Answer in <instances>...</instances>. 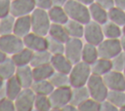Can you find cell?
I'll use <instances>...</instances> for the list:
<instances>
[{
  "label": "cell",
  "instance_id": "17",
  "mask_svg": "<svg viewBox=\"0 0 125 111\" xmlns=\"http://www.w3.org/2000/svg\"><path fill=\"white\" fill-rule=\"evenodd\" d=\"M89 11H90V16L91 19L100 23L104 24L108 20V14L107 10L99 5L96 2H93L92 4L89 5Z\"/></svg>",
  "mask_w": 125,
  "mask_h": 111
},
{
  "label": "cell",
  "instance_id": "33",
  "mask_svg": "<svg viewBox=\"0 0 125 111\" xmlns=\"http://www.w3.org/2000/svg\"><path fill=\"white\" fill-rule=\"evenodd\" d=\"M16 18L13 15H9L7 17L1 18L0 19V35L11 34L14 31Z\"/></svg>",
  "mask_w": 125,
  "mask_h": 111
},
{
  "label": "cell",
  "instance_id": "53",
  "mask_svg": "<svg viewBox=\"0 0 125 111\" xmlns=\"http://www.w3.org/2000/svg\"><path fill=\"white\" fill-rule=\"evenodd\" d=\"M120 111H125V105H123V106L120 108Z\"/></svg>",
  "mask_w": 125,
  "mask_h": 111
},
{
  "label": "cell",
  "instance_id": "8",
  "mask_svg": "<svg viewBox=\"0 0 125 111\" xmlns=\"http://www.w3.org/2000/svg\"><path fill=\"white\" fill-rule=\"evenodd\" d=\"M83 38L87 43L94 44V45L98 46L104 39L102 24H100L92 19L89 22H87L86 24H84Z\"/></svg>",
  "mask_w": 125,
  "mask_h": 111
},
{
  "label": "cell",
  "instance_id": "25",
  "mask_svg": "<svg viewBox=\"0 0 125 111\" xmlns=\"http://www.w3.org/2000/svg\"><path fill=\"white\" fill-rule=\"evenodd\" d=\"M31 89L37 95H50V93L54 91L55 87L50 82V80H38L34 81Z\"/></svg>",
  "mask_w": 125,
  "mask_h": 111
},
{
  "label": "cell",
  "instance_id": "51",
  "mask_svg": "<svg viewBox=\"0 0 125 111\" xmlns=\"http://www.w3.org/2000/svg\"><path fill=\"white\" fill-rule=\"evenodd\" d=\"M4 84H5V81H4V80H3V79L0 77V87H1L2 85H4Z\"/></svg>",
  "mask_w": 125,
  "mask_h": 111
},
{
  "label": "cell",
  "instance_id": "9",
  "mask_svg": "<svg viewBox=\"0 0 125 111\" xmlns=\"http://www.w3.org/2000/svg\"><path fill=\"white\" fill-rule=\"evenodd\" d=\"M83 46H84V43L82 42L81 38L70 37L64 43V56L73 64L81 61Z\"/></svg>",
  "mask_w": 125,
  "mask_h": 111
},
{
  "label": "cell",
  "instance_id": "28",
  "mask_svg": "<svg viewBox=\"0 0 125 111\" xmlns=\"http://www.w3.org/2000/svg\"><path fill=\"white\" fill-rule=\"evenodd\" d=\"M64 27L69 35V37L73 38H83L84 36V24L74 20V19H68V21L64 24Z\"/></svg>",
  "mask_w": 125,
  "mask_h": 111
},
{
  "label": "cell",
  "instance_id": "23",
  "mask_svg": "<svg viewBox=\"0 0 125 111\" xmlns=\"http://www.w3.org/2000/svg\"><path fill=\"white\" fill-rule=\"evenodd\" d=\"M99 58V53H98V46L90 43H85L82 50V56L81 60L92 64Z\"/></svg>",
  "mask_w": 125,
  "mask_h": 111
},
{
  "label": "cell",
  "instance_id": "32",
  "mask_svg": "<svg viewBox=\"0 0 125 111\" xmlns=\"http://www.w3.org/2000/svg\"><path fill=\"white\" fill-rule=\"evenodd\" d=\"M49 80H50V82L54 85L55 88L70 86L69 74H66V73H62V72L55 71L54 74L50 77Z\"/></svg>",
  "mask_w": 125,
  "mask_h": 111
},
{
  "label": "cell",
  "instance_id": "2",
  "mask_svg": "<svg viewBox=\"0 0 125 111\" xmlns=\"http://www.w3.org/2000/svg\"><path fill=\"white\" fill-rule=\"evenodd\" d=\"M91 75H92L91 64L83 60L73 64L72 69L69 73L70 86L72 88L86 86Z\"/></svg>",
  "mask_w": 125,
  "mask_h": 111
},
{
  "label": "cell",
  "instance_id": "18",
  "mask_svg": "<svg viewBox=\"0 0 125 111\" xmlns=\"http://www.w3.org/2000/svg\"><path fill=\"white\" fill-rule=\"evenodd\" d=\"M48 14H49L50 19L53 23H59V24H63L64 25L69 19L63 6L53 5L48 10Z\"/></svg>",
  "mask_w": 125,
  "mask_h": 111
},
{
  "label": "cell",
  "instance_id": "50",
  "mask_svg": "<svg viewBox=\"0 0 125 111\" xmlns=\"http://www.w3.org/2000/svg\"><path fill=\"white\" fill-rule=\"evenodd\" d=\"M76 1H78V2H81V3H83V4H85V5H90V4H92L93 2H95V0H76Z\"/></svg>",
  "mask_w": 125,
  "mask_h": 111
},
{
  "label": "cell",
  "instance_id": "22",
  "mask_svg": "<svg viewBox=\"0 0 125 111\" xmlns=\"http://www.w3.org/2000/svg\"><path fill=\"white\" fill-rule=\"evenodd\" d=\"M17 67L18 66L16 65L12 57H7L4 61L0 63V77L4 81H7L11 77L15 76Z\"/></svg>",
  "mask_w": 125,
  "mask_h": 111
},
{
  "label": "cell",
  "instance_id": "21",
  "mask_svg": "<svg viewBox=\"0 0 125 111\" xmlns=\"http://www.w3.org/2000/svg\"><path fill=\"white\" fill-rule=\"evenodd\" d=\"M103 26V31L104 38H109V39H119L122 35V27L116 23H114L111 20H107L105 23L102 24Z\"/></svg>",
  "mask_w": 125,
  "mask_h": 111
},
{
  "label": "cell",
  "instance_id": "45",
  "mask_svg": "<svg viewBox=\"0 0 125 111\" xmlns=\"http://www.w3.org/2000/svg\"><path fill=\"white\" fill-rule=\"evenodd\" d=\"M114 6L125 10V0H114Z\"/></svg>",
  "mask_w": 125,
  "mask_h": 111
},
{
  "label": "cell",
  "instance_id": "26",
  "mask_svg": "<svg viewBox=\"0 0 125 111\" xmlns=\"http://www.w3.org/2000/svg\"><path fill=\"white\" fill-rule=\"evenodd\" d=\"M5 87H6V92H7V97L13 100L16 99V97L19 95V93L23 89L16 76H13L7 81H5Z\"/></svg>",
  "mask_w": 125,
  "mask_h": 111
},
{
  "label": "cell",
  "instance_id": "24",
  "mask_svg": "<svg viewBox=\"0 0 125 111\" xmlns=\"http://www.w3.org/2000/svg\"><path fill=\"white\" fill-rule=\"evenodd\" d=\"M32 71H33L34 81H38V80H49L50 77L54 74L55 69L51 63H48V64L32 67Z\"/></svg>",
  "mask_w": 125,
  "mask_h": 111
},
{
  "label": "cell",
  "instance_id": "19",
  "mask_svg": "<svg viewBox=\"0 0 125 111\" xmlns=\"http://www.w3.org/2000/svg\"><path fill=\"white\" fill-rule=\"evenodd\" d=\"M91 70L92 74L104 76L110 70H112V62L111 59L108 58H104V57H99L95 62L91 64Z\"/></svg>",
  "mask_w": 125,
  "mask_h": 111
},
{
  "label": "cell",
  "instance_id": "41",
  "mask_svg": "<svg viewBox=\"0 0 125 111\" xmlns=\"http://www.w3.org/2000/svg\"><path fill=\"white\" fill-rule=\"evenodd\" d=\"M101 111H120V109L108 99H104L101 102Z\"/></svg>",
  "mask_w": 125,
  "mask_h": 111
},
{
  "label": "cell",
  "instance_id": "12",
  "mask_svg": "<svg viewBox=\"0 0 125 111\" xmlns=\"http://www.w3.org/2000/svg\"><path fill=\"white\" fill-rule=\"evenodd\" d=\"M108 90L125 91V76L122 71L110 70L103 76Z\"/></svg>",
  "mask_w": 125,
  "mask_h": 111
},
{
  "label": "cell",
  "instance_id": "34",
  "mask_svg": "<svg viewBox=\"0 0 125 111\" xmlns=\"http://www.w3.org/2000/svg\"><path fill=\"white\" fill-rule=\"evenodd\" d=\"M47 41H48V46L47 50L52 54V55H61L64 54V43L48 35L47 36Z\"/></svg>",
  "mask_w": 125,
  "mask_h": 111
},
{
  "label": "cell",
  "instance_id": "37",
  "mask_svg": "<svg viewBox=\"0 0 125 111\" xmlns=\"http://www.w3.org/2000/svg\"><path fill=\"white\" fill-rule=\"evenodd\" d=\"M79 111H101V102L89 97L77 106Z\"/></svg>",
  "mask_w": 125,
  "mask_h": 111
},
{
  "label": "cell",
  "instance_id": "29",
  "mask_svg": "<svg viewBox=\"0 0 125 111\" xmlns=\"http://www.w3.org/2000/svg\"><path fill=\"white\" fill-rule=\"evenodd\" d=\"M52 54L48 50H43V51H37L33 53L30 65L31 67L39 66V65H44L51 63V58H52Z\"/></svg>",
  "mask_w": 125,
  "mask_h": 111
},
{
  "label": "cell",
  "instance_id": "6",
  "mask_svg": "<svg viewBox=\"0 0 125 111\" xmlns=\"http://www.w3.org/2000/svg\"><path fill=\"white\" fill-rule=\"evenodd\" d=\"M24 48L23 39L14 33L0 36V50L6 55H14Z\"/></svg>",
  "mask_w": 125,
  "mask_h": 111
},
{
  "label": "cell",
  "instance_id": "4",
  "mask_svg": "<svg viewBox=\"0 0 125 111\" xmlns=\"http://www.w3.org/2000/svg\"><path fill=\"white\" fill-rule=\"evenodd\" d=\"M89 92H90V96L100 102H102L103 100L106 99L107 93H108V88L105 85L103 76L100 75H96V74H92L86 84Z\"/></svg>",
  "mask_w": 125,
  "mask_h": 111
},
{
  "label": "cell",
  "instance_id": "46",
  "mask_svg": "<svg viewBox=\"0 0 125 111\" xmlns=\"http://www.w3.org/2000/svg\"><path fill=\"white\" fill-rule=\"evenodd\" d=\"M7 97V92H6V87H5V84L2 85L0 87V100Z\"/></svg>",
  "mask_w": 125,
  "mask_h": 111
},
{
  "label": "cell",
  "instance_id": "30",
  "mask_svg": "<svg viewBox=\"0 0 125 111\" xmlns=\"http://www.w3.org/2000/svg\"><path fill=\"white\" fill-rule=\"evenodd\" d=\"M48 35L65 43L70 37L64 27L63 24H59V23H53L51 24V27H50V30H49V33Z\"/></svg>",
  "mask_w": 125,
  "mask_h": 111
},
{
  "label": "cell",
  "instance_id": "48",
  "mask_svg": "<svg viewBox=\"0 0 125 111\" xmlns=\"http://www.w3.org/2000/svg\"><path fill=\"white\" fill-rule=\"evenodd\" d=\"M119 39H120V44H121L122 51H124V52H125V34H123Z\"/></svg>",
  "mask_w": 125,
  "mask_h": 111
},
{
  "label": "cell",
  "instance_id": "52",
  "mask_svg": "<svg viewBox=\"0 0 125 111\" xmlns=\"http://www.w3.org/2000/svg\"><path fill=\"white\" fill-rule=\"evenodd\" d=\"M122 32H123V34H125V24L122 26Z\"/></svg>",
  "mask_w": 125,
  "mask_h": 111
},
{
  "label": "cell",
  "instance_id": "35",
  "mask_svg": "<svg viewBox=\"0 0 125 111\" xmlns=\"http://www.w3.org/2000/svg\"><path fill=\"white\" fill-rule=\"evenodd\" d=\"M106 99L111 101L114 105H116L120 109L123 105H125V91L109 90Z\"/></svg>",
  "mask_w": 125,
  "mask_h": 111
},
{
  "label": "cell",
  "instance_id": "13",
  "mask_svg": "<svg viewBox=\"0 0 125 111\" xmlns=\"http://www.w3.org/2000/svg\"><path fill=\"white\" fill-rule=\"evenodd\" d=\"M22 39H23L24 47L32 50L33 52L47 50L48 41H47V37L46 36L39 35V34L31 31L30 33L25 35Z\"/></svg>",
  "mask_w": 125,
  "mask_h": 111
},
{
  "label": "cell",
  "instance_id": "47",
  "mask_svg": "<svg viewBox=\"0 0 125 111\" xmlns=\"http://www.w3.org/2000/svg\"><path fill=\"white\" fill-rule=\"evenodd\" d=\"M53 1V4L54 5H57V6H63L68 0H52Z\"/></svg>",
  "mask_w": 125,
  "mask_h": 111
},
{
  "label": "cell",
  "instance_id": "43",
  "mask_svg": "<svg viewBox=\"0 0 125 111\" xmlns=\"http://www.w3.org/2000/svg\"><path fill=\"white\" fill-rule=\"evenodd\" d=\"M95 2L104 7V9H106L107 11L110 8L114 7V0H95Z\"/></svg>",
  "mask_w": 125,
  "mask_h": 111
},
{
  "label": "cell",
  "instance_id": "55",
  "mask_svg": "<svg viewBox=\"0 0 125 111\" xmlns=\"http://www.w3.org/2000/svg\"><path fill=\"white\" fill-rule=\"evenodd\" d=\"M0 19H1V18H0Z\"/></svg>",
  "mask_w": 125,
  "mask_h": 111
},
{
  "label": "cell",
  "instance_id": "36",
  "mask_svg": "<svg viewBox=\"0 0 125 111\" xmlns=\"http://www.w3.org/2000/svg\"><path fill=\"white\" fill-rule=\"evenodd\" d=\"M34 110L36 111H49L52 110V104L48 95H37L34 101Z\"/></svg>",
  "mask_w": 125,
  "mask_h": 111
},
{
  "label": "cell",
  "instance_id": "40",
  "mask_svg": "<svg viewBox=\"0 0 125 111\" xmlns=\"http://www.w3.org/2000/svg\"><path fill=\"white\" fill-rule=\"evenodd\" d=\"M12 0H0V18L7 17L11 14Z\"/></svg>",
  "mask_w": 125,
  "mask_h": 111
},
{
  "label": "cell",
  "instance_id": "44",
  "mask_svg": "<svg viewBox=\"0 0 125 111\" xmlns=\"http://www.w3.org/2000/svg\"><path fill=\"white\" fill-rule=\"evenodd\" d=\"M62 111H76V110H78V108H77V106H75V105H73L72 103L69 102L66 105H64L62 108Z\"/></svg>",
  "mask_w": 125,
  "mask_h": 111
},
{
  "label": "cell",
  "instance_id": "49",
  "mask_svg": "<svg viewBox=\"0 0 125 111\" xmlns=\"http://www.w3.org/2000/svg\"><path fill=\"white\" fill-rule=\"evenodd\" d=\"M7 56H8V55H6V54H5L3 51H1V50H0V63H1L2 61H4V60H5V59L8 57Z\"/></svg>",
  "mask_w": 125,
  "mask_h": 111
},
{
  "label": "cell",
  "instance_id": "54",
  "mask_svg": "<svg viewBox=\"0 0 125 111\" xmlns=\"http://www.w3.org/2000/svg\"><path fill=\"white\" fill-rule=\"evenodd\" d=\"M122 72H123V74H124V76H125V68L123 69V71H122Z\"/></svg>",
  "mask_w": 125,
  "mask_h": 111
},
{
  "label": "cell",
  "instance_id": "15",
  "mask_svg": "<svg viewBox=\"0 0 125 111\" xmlns=\"http://www.w3.org/2000/svg\"><path fill=\"white\" fill-rule=\"evenodd\" d=\"M30 31H32L30 15L16 18V21H15V25H14V31H13L14 34H16L19 37L23 38L25 35L30 33Z\"/></svg>",
  "mask_w": 125,
  "mask_h": 111
},
{
  "label": "cell",
  "instance_id": "1",
  "mask_svg": "<svg viewBox=\"0 0 125 111\" xmlns=\"http://www.w3.org/2000/svg\"><path fill=\"white\" fill-rule=\"evenodd\" d=\"M63 8L70 19L77 20L83 24H86L91 20L88 5H85L76 0H68L63 5Z\"/></svg>",
  "mask_w": 125,
  "mask_h": 111
},
{
  "label": "cell",
  "instance_id": "14",
  "mask_svg": "<svg viewBox=\"0 0 125 111\" xmlns=\"http://www.w3.org/2000/svg\"><path fill=\"white\" fill-rule=\"evenodd\" d=\"M15 76L21 83V87L23 89L25 88H31L34 77H33V71L31 68V65H24V66H18L16 70Z\"/></svg>",
  "mask_w": 125,
  "mask_h": 111
},
{
  "label": "cell",
  "instance_id": "5",
  "mask_svg": "<svg viewBox=\"0 0 125 111\" xmlns=\"http://www.w3.org/2000/svg\"><path fill=\"white\" fill-rule=\"evenodd\" d=\"M72 93V87H60L55 88L50 93L49 98L52 104V110H62V108L70 102Z\"/></svg>",
  "mask_w": 125,
  "mask_h": 111
},
{
  "label": "cell",
  "instance_id": "10",
  "mask_svg": "<svg viewBox=\"0 0 125 111\" xmlns=\"http://www.w3.org/2000/svg\"><path fill=\"white\" fill-rule=\"evenodd\" d=\"M36 93L31 88L22 89L15 99L16 110L18 111H31L34 109V101Z\"/></svg>",
  "mask_w": 125,
  "mask_h": 111
},
{
  "label": "cell",
  "instance_id": "56",
  "mask_svg": "<svg viewBox=\"0 0 125 111\" xmlns=\"http://www.w3.org/2000/svg\"><path fill=\"white\" fill-rule=\"evenodd\" d=\"M0 36H1V35H0Z\"/></svg>",
  "mask_w": 125,
  "mask_h": 111
},
{
  "label": "cell",
  "instance_id": "11",
  "mask_svg": "<svg viewBox=\"0 0 125 111\" xmlns=\"http://www.w3.org/2000/svg\"><path fill=\"white\" fill-rule=\"evenodd\" d=\"M35 8V0H12L11 15H13L15 18L30 15Z\"/></svg>",
  "mask_w": 125,
  "mask_h": 111
},
{
  "label": "cell",
  "instance_id": "42",
  "mask_svg": "<svg viewBox=\"0 0 125 111\" xmlns=\"http://www.w3.org/2000/svg\"><path fill=\"white\" fill-rule=\"evenodd\" d=\"M35 4H36V8L46 11H48L54 5L52 0H35Z\"/></svg>",
  "mask_w": 125,
  "mask_h": 111
},
{
  "label": "cell",
  "instance_id": "39",
  "mask_svg": "<svg viewBox=\"0 0 125 111\" xmlns=\"http://www.w3.org/2000/svg\"><path fill=\"white\" fill-rule=\"evenodd\" d=\"M16 110L15 100L5 97L0 100V111H14Z\"/></svg>",
  "mask_w": 125,
  "mask_h": 111
},
{
  "label": "cell",
  "instance_id": "16",
  "mask_svg": "<svg viewBox=\"0 0 125 111\" xmlns=\"http://www.w3.org/2000/svg\"><path fill=\"white\" fill-rule=\"evenodd\" d=\"M51 64L54 67L55 71L66 73V74L70 73L73 66V63L64 56V54L53 55L51 58Z\"/></svg>",
  "mask_w": 125,
  "mask_h": 111
},
{
  "label": "cell",
  "instance_id": "3",
  "mask_svg": "<svg viewBox=\"0 0 125 111\" xmlns=\"http://www.w3.org/2000/svg\"><path fill=\"white\" fill-rule=\"evenodd\" d=\"M31 17V29L33 32L47 36L52 24L48 11L35 8V10L30 14Z\"/></svg>",
  "mask_w": 125,
  "mask_h": 111
},
{
  "label": "cell",
  "instance_id": "38",
  "mask_svg": "<svg viewBox=\"0 0 125 111\" xmlns=\"http://www.w3.org/2000/svg\"><path fill=\"white\" fill-rule=\"evenodd\" d=\"M112 69L116 71H123L125 68V52L121 51L113 58H111Z\"/></svg>",
  "mask_w": 125,
  "mask_h": 111
},
{
  "label": "cell",
  "instance_id": "20",
  "mask_svg": "<svg viewBox=\"0 0 125 111\" xmlns=\"http://www.w3.org/2000/svg\"><path fill=\"white\" fill-rule=\"evenodd\" d=\"M33 51L24 47L23 49H21L20 52L12 55V59L14 60V62L16 63L17 66H24V65H29L32 56H33Z\"/></svg>",
  "mask_w": 125,
  "mask_h": 111
},
{
  "label": "cell",
  "instance_id": "27",
  "mask_svg": "<svg viewBox=\"0 0 125 111\" xmlns=\"http://www.w3.org/2000/svg\"><path fill=\"white\" fill-rule=\"evenodd\" d=\"M89 97H91V96H90V92H89L87 86L72 88L70 103H72L75 106H78L79 104H81L83 101H85Z\"/></svg>",
  "mask_w": 125,
  "mask_h": 111
},
{
  "label": "cell",
  "instance_id": "7",
  "mask_svg": "<svg viewBox=\"0 0 125 111\" xmlns=\"http://www.w3.org/2000/svg\"><path fill=\"white\" fill-rule=\"evenodd\" d=\"M122 51L120 39H109L104 38L99 45H98V53L99 57L113 58L116 55H118Z\"/></svg>",
  "mask_w": 125,
  "mask_h": 111
},
{
  "label": "cell",
  "instance_id": "31",
  "mask_svg": "<svg viewBox=\"0 0 125 111\" xmlns=\"http://www.w3.org/2000/svg\"><path fill=\"white\" fill-rule=\"evenodd\" d=\"M108 20L113 21L114 23L120 25L121 27L125 24V10L118 7H112L107 11Z\"/></svg>",
  "mask_w": 125,
  "mask_h": 111
}]
</instances>
